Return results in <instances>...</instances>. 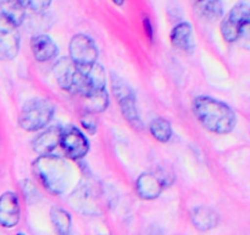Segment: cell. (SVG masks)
I'll return each mask as SVG.
<instances>
[{"label": "cell", "mask_w": 250, "mask_h": 235, "mask_svg": "<svg viewBox=\"0 0 250 235\" xmlns=\"http://www.w3.org/2000/svg\"><path fill=\"white\" fill-rule=\"evenodd\" d=\"M111 85L112 91H114V95L116 97V100L119 103L120 109H121L124 117L132 125L139 126L141 121H139L136 97H134L133 91L131 90V87L121 77H119L115 73H111Z\"/></svg>", "instance_id": "cell-6"}, {"label": "cell", "mask_w": 250, "mask_h": 235, "mask_svg": "<svg viewBox=\"0 0 250 235\" xmlns=\"http://www.w3.org/2000/svg\"><path fill=\"white\" fill-rule=\"evenodd\" d=\"M21 217L19 197L15 192L7 191L0 196V225L14 228L19 224Z\"/></svg>", "instance_id": "cell-11"}, {"label": "cell", "mask_w": 250, "mask_h": 235, "mask_svg": "<svg viewBox=\"0 0 250 235\" xmlns=\"http://www.w3.org/2000/svg\"><path fill=\"white\" fill-rule=\"evenodd\" d=\"M61 131H62V129L60 126H51L44 132H42L33 142L34 151L39 156L50 154V152H53L56 148V146L60 144Z\"/></svg>", "instance_id": "cell-13"}, {"label": "cell", "mask_w": 250, "mask_h": 235, "mask_svg": "<svg viewBox=\"0 0 250 235\" xmlns=\"http://www.w3.org/2000/svg\"><path fill=\"white\" fill-rule=\"evenodd\" d=\"M195 12L207 21H216L224 14L222 0H192Z\"/></svg>", "instance_id": "cell-15"}, {"label": "cell", "mask_w": 250, "mask_h": 235, "mask_svg": "<svg viewBox=\"0 0 250 235\" xmlns=\"http://www.w3.org/2000/svg\"><path fill=\"white\" fill-rule=\"evenodd\" d=\"M192 223L200 232H208V230L216 227L217 223H219V217L211 208L200 206V207L193 210Z\"/></svg>", "instance_id": "cell-16"}, {"label": "cell", "mask_w": 250, "mask_h": 235, "mask_svg": "<svg viewBox=\"0 0 250 235\" xmlns=\"http://www.w3.org/2000/svg\"><path fill=\"white\" fill-rule=\"evenodd\" d=\"M94 114H90V113H88V115H85L84 118L82 119V125L83 127H84L87 131H89L90 134H94L95 131H97V127H98V122L97 120L94 119V117H93Z\"/></svg>", "instance_id": "cell-22"}, {"label": "cell", "mask_w": 250, "mask_h": 235, "mask_svg": "<svg viewBox=\"0 0 250 235\" xmlns=\"http://www.w3.org/2000/svg\"><path fill=\"white\" fill-rule=\"evenodd\" d=\"M167 176L164 174L144 173L138 178L136 183L137 192L143 200H154L163 192L164 188L168 184Z\"/></svg>", "instance_id": "cell-10"}, {"label": "cell", "mask_w": 250, "mask_h": 235, "mask_svg": "<svg viewBox=\"0 0 250 235\" xmlns=\"http://www.w3.org/2000/svg\"><path fill=\"white\" fill-rule=\"evenodd\" d=\"M0 14L19 27L26 19V9L19 0H0Z\"/></svg>", "instance_id": "cell-17"}, {"label": "cell", "mask_w": 250, "mask_h": 235, "mask_svg": "<svg viewBox=\"0 0 250 235\" xmlns=\"http://www.w3.org/2000/svg\"><path fill=\"white\" fill-rule=\"evenodd\" d=\"M112 2H115L117 6H124L125 2H126V0H112Z\"/></svg>", "instance_id": "cell-24"}, {"label": "cell", "mask_w": 250, "mask_h": 235, "mask_svg": "<svg viewBox=\"0 0 250 235\" xmlns=\"http://www.w3.org/2000/svg\"><path fill=\"white\" fill-rule=\"evenodd\" d=\"M250 6L248 2L241 1L232 7L231 11L221 22L222 37L229 43L238 41L249 29Z\"/></svg>", "instance_id": "cell-5"}, {"label": "cell", "mask_w": 250, "mask_h": 235, "mask_svg": "<svg viewBox=\"0 0 250 235\" xmlns=\"http://www.w3.org/2000/svg\"><path fill=\"white\" fill-rule=\"evenodd\" d=\"M19 235H23V234H19Z\"/></svg>", "instance_id": "cell-25"}, {"label": "cell", "mask_w": 250, "mask_h": 235, "mask_svg": "<svg viewBox=\"0 0 250 235\" xmlns=\"http://www.w3.org/2000/svg\"><path fill=\"white\" fill-rule=\"evenodd\" d=\"M144 27H146V34H148V37L150 39H153V26H151L150 21H149L148 19L144 20Z\"/></svg>", "instance_id": "cell-23"}, {"label": "cell", "mask_w": 250, "mask_h": 235, "mask_svg": "<svg viewBox=\"0 0 250 235\" xmlns=\"http://www.w3.org/2000/svg\"><path fill=\"white\" fill-rule=\"evenodd\" d=\"M70 59L81 68L90 66L97 63L98 48L90 37L85 34H76L68 46Z\"/></svg>", "instance_id": "cell-7"}, {"label": "cell", "mask_w": 250, "mask_h": 235, "mask_svg": "<svg viewBox=\"0 0 250 235\" xmlns=\"http://www.w3.org/2000/svg\"><path fill=\"white\" fill-rule=\"evenodd\" d=\"M193 112L198 121L207 130L219 135L233 131L237 122L236 113L226 104L211 97H198L193 102Z\"/></svg>", "instance_id": "cell-2"}, {"label": "cell", "mask_w": 250, "mask_h": 235, "mask_svg": "<svg viewBox=\"0 0 250 235\" xmlns=\"http://www.w3.org/2000/svg\"><path fill=\"white\" fill-rule=\"evenodd\" d=\"M54 75L62 90L81 97L105 88V71L97 63L81 68L70 58H61L54 65Z\"/></svg>", "instance_id": "cell-1"}, {"label": "cell", "mask_w": 250, "mask_h": 235, "mask_svg": "<svg viewBox=\"0 0 250 235\" xmlns=\"http://www.w3.org/2000/svg\"><path fill=\"white\" fill-rule=\"evenodd\" d=\"M82 98L84 99V109L90 114H98V113L104 112L109 105V94L105 88Z\"/></svg>", "instance_id": "cell-18"}, {"label": "cell", "mask_w": 250, "mask_h": 235, "mask_svg": "<svg viewBox=\"0 0 250 235\" xmlns=\"http://www.w3.org/2000/svg\"><path fill=\"white\" fill-rule=\"evenodd\" d=\"M33 173L44 188L50 192L60 195L65 192L73 176L72 165L61 157L39 156L33 162Z\"/></svg>", "instance_id": "cell-3"}, {"label": "cell", "mask_w": 250, "mask_h": 235, "mask_svg": "<svg viewBox=\"0 0 250 235\" xmlns=\"http://www.w3.org/2000/svg\"><path fill=\"white\" fill-rule=\"evenodd\" d=\"M171 43L176 49L185 53H192L194 49L193 27L187 22H181L171 32Z\"/></svg>", "instance_id": "cell-14"}, {"label": "cell", "mask_w": 250, "mask_h": 235, "mask_svg": "<svg viewBox=\"0 0 250 235\" xmlns=\"http://www.w3.org/2000/svg\"><path fill=\"white\" fill-rule=\"evenodd\" d=\"M55 113V105L45 98H33L22 107L19 124L26 131H37L45 127L51 121Z\"/></svg>", "instance_id": "cell-4"}, {"label": "cell", "mask_w": 250, "mask_h": 235, "mask_svg": "<svg viewBox=\"0 0 250 235\" xmlns=\"http://www.w3.org/2000/svg\"><path fill=\"white\" fill-rule=\"evenodd\" d=\"M60 146L67 158L78 161L82 159L89 151V142L80 129L68 126L62 129L60 137Z\"/></svg>", "instance_id": "cell-8"}, {"label": "cell", "mask_w": 250, "mask_h": 235, "mask_svg": "<svg viewBox=\"0 0 250 235\" xmlns=\"http://www.w3.org/2000/svg\"><path fill=\"white\" fill-rule=\"evenodd\" d=\"M19 1L23 5L24 9L41 14L49 9L53 0H19Z\"/></svg>", "instance_id": "cell-21"}, {"label": "cell", "mask_w": 250, "mask_h": 235, "mask_svg": "<svg viewBox=\"0 0 250 235\" xmlns=\"http://www.w3.org/2000/svg\"><path fill=\"white\" fill-rule=\"evenodd\" d=\"M150 132L159 142H167L172 136V127L167 120L156 118L150 122Z\"/></svg>", "instance_id": "cell-20"}, {"label": "cell", "mask_w": 250, "mask_h": 235, "mask_svg": "<svg viewBox=\"0 0 250 235\" xmlns=\"http://www.w3.org/2000/svg\"><path fill=\"white\" fill-rule=\"evenodd\" d=\"M20 50V32L17 26L0 14V59L12 60Z\"/></svg>", "instance_id": "cell-9"}, {"label": "cell", "mask_w": 250, "mask_h": 235, "mask_svg": "<svg viewBox=\"0 0 250 235\" xmlns=\"http://www.w3.org/2000/svg\"><path fill=\"white\" fill-rule=\"evenodd\" d=\"M50 218L59 235H70L72 220L67 211L60 207H53L50 210Z\"/></svg>", "instance_id": "cell-19"}, {"label": "cell", "mask_w": 250, "mask_h": 235, "mask_svg": "<svg viewBox=\"0 0 250 235\" xmlns=\"http://www.w3.org/2000/svg\"><path fill=\"white\" fill-rule=\"evenodd\" d=\"M31 49L36 60L41 63L54 59L59 53L56 43L46 34L34 36L31 41Z\"/></svg>", "instance_id": "cell-12"}]
</instances>
